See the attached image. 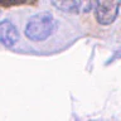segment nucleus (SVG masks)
I'll return each mask as SVG.
<instances>
[{"label":"nucleus","instance_id":"f257e3e1","mask_svg":"<svg viewBox=\"0 0 121 121\" xmlns=\"http://www.w3.org/2000/svg\"><path fill=\"white\" fill-rule=\"evenodd\" d=\"M54 30V18L51 11H40L29 18L25 25V35L33 42H43Z\"/></svg>","mask_w":121,"mask_h":121},{"label":"nucleus","instance_id":"f03ea898","mask_svg":"<svg viewBox=\"0 0 121 121\" xmlns=\"http://www.w3.org/2000/svg\"><path fill=\"white\" fill-rule=\"evenodd\" d=\"M120 3L116 1H98L95 6V17L96 20L102 25L112 24L119 15Z\"/></svg>","mask_w":121,"mask_h":121},{"label":"nucleus","instance_id":"7ed1b4c3","mask_svg":"<svg viewBox=\"0 0 121 121\" xmlns=\"http://www.w3.org/2000/svg\"><path fill=\"white\" fill-rule=\"evenodd\" d=\"M52 5L56 6L58 10L68 14H78V13H87L91 9H95L96 3L92 1H52Z\"/></svg>","mask_w":121,"mask_h":121},{"label":"nucleus","instance_id":"20e7f679","mask_svg":"<svg viewBox=\"0 0 121 121\" xmlns=\"http://www.w3.org/2000/svg\"><path fill=\"white\" fill-rule=\"evenodd\" d=\"M19 40V32L11 22H0V44L6 48H13Z\"/></svg>","mask_w":121,"mask_h":121}]
</instances>
